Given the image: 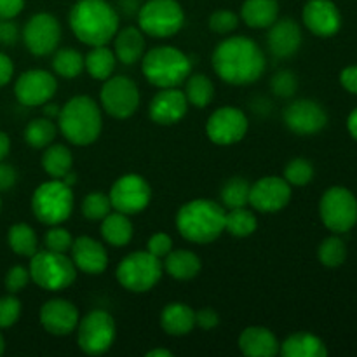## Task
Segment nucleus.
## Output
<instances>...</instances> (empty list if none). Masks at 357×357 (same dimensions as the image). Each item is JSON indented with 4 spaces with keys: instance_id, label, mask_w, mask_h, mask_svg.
<instances>
[{
    "instance_id": "1",
    "label": "nucleus",
    "mask_w": 357,
    "mask_h": 357,
    "mask_svg": "<svg viewBox=\"0 0 357 357\" xmlns=\"http://www.w3.org/2000/svg\"><path fill=\"white\" fill-rule=\"evenodd\" d=\"M213 68L216 75L232 86H248L264 75L265 54L251 38L229 37L220 42L213 52Z\"/></svg>"
},
{
    "instance_id": "2",
    "label": "nucleus",
    "mask_w": 357,
    "mask_h": 357,
    "mask_svg": "<svg viewBox=\"0 0 357 357\" xmlns=\"http://www.w3.org/2000/svg\"><path fill=\"white\" fill-rule=\"evenodd\" d=\"M68 21L73 35L91 47L107 45L119 31V14L107 0H77Z\"/></svg>"
},
{
    "instance_id": "3",
    "label": "nucleus",
    "mask_w": 357,
    "mask_h": 357,
    "mask_svg": "<svg viewBox=\"0 0 357 357\" xmlns=\"http://www.w3.org/2000/svg\"><path fill=\"white\" fill-rule=\"evenodd\" d=\"M225 208L211 199L185 202L176 215L181 237L195 244H209L225 232Z\"/></svg>"
},
{
    "instance_id": "4",
    "label": "nucleus",
    "mask_w": 357,
    "mask_h": 357,
    "mask_svg": "<svg viewBox=\"0 0 357 357\" xmlns=\"http://www.w3.org/2000/svg\"><path fill=\"white\" fill-rule=\"evenodd\" d=\"M58 128L72 145H91L100 138L103 128L100 107L89 96L72 98L59 110Z\"/></svg>"
},
{
    "instance_id": "5",
    "label": "nucleus",
    "mask_w": 357,
    "mask_h": 357,
    "mask_svg": "<svg viewBox=\"0 0 357 357\" xmlns=\"http://www.w3.org/2000/svg\"><path fill=\"white\" fill-rule=\"evenodd\" d=\"M142 72L145 79L159 89L178 87L190 75L192 63L178 47L159 45L143 54Z\"/></svg>"
},
{
    "instance_id": "6",
    "label": "nucleus",
    "mask_w": 357,
    "mask_h": 357,
    "mask_svg": "<svg viewBox=\"0 0 357 357\" xmlns=\"http://www.w3.org/2000/svg\"><path fill=\"white\" fill-rule=\"evenodd\" d=\"M31 211L44 225H61L73 211L72 187L58 178L38 185L31 195Z\"/></svg>"
},
{
    "instance_id": "7",
    "label": "nucleus",
    "mask_w": 357,
    "mask_h": 357,
    "mask_svg": "<svg viewBox=\"0 0 357 357\" xmlns=\"http://www.w3.org/2000/svg\"><path fill=\"white\" fill-rule=\"evenodd\" d=\"M30 279L45 291H63L77 279V267L66 253L37 251L30 260Z\"/></svg>"
},
{
    "instance_id": "8",
    "label": "nucleus",
    "mask_w": 357,
    "mask_h": 357,
    "mask_svg": "<svg viewBox=\"0 0 357 357\" xmlns=\"http://www.w3.org/2000/svg\"><path fill=\"white\" fill-rule=\"evenodd\" d=\"M162 260L153 257L149 251H136L128 255L117 265L115 278L119 284L131 293H145L155 288L162 278Z\"/></svg>"
},
{
    "instance_id": "9",
    "label": "nucleus",
    "mask_w": 357,
    "mask_h": 357,
    "mask_svg": "<svg viewBox=\"0 0 357 357\" xmlns=\"http://www.w3.org/2000/svg\"><path fill=\"white\" fill-rule=\"evenodd\" d=\"M139 30L153 38H169L185 24L183 7L176 0H149L138 13Z\"/></svg>"
},
{
    "instance_id": "10",
    "label": "nucleus",
    "mask_w": 357,
    "mask_h": 357,
    "mask_svg": "<svg viewBox=\"0 0 357 357\" xmlns=\"http://www.w3.org/2000/svg\"><path fill=\"white\" fill-rule=\"evenodd\" d=\"M115 321L107 310L94 309L77 324V344L87 356H101L115 342Z\"/></svg>"
},
{
    "instance_id": "11",
    "label": "nucleus",
    "mask_w": 357,
    "mask_h": 357,
    "mask_svg": "<svg viewBox=\"0 0 357 357\" xmlns=\"http://www.w3.org/2000/svg\"><path fill=\"white\" fill-rule=\"evenodd\" d=\"M321 220L331 232H349L357 223V201L345 187H331L324 192L319 204Z\"/></svg>"
},
{
    "instance_id": "12",
    "label": "nucleus",
    "mask_w": 357,
    "mask_h": 357,
    "mask_svg": "<svg viewBox=\"0 0 357 357\" xmlns=\"http://www.w3.org/2000/svg\"><path fill=\"white\" fill-rule=\"evenodd\" d=\"M101 107L110 117L129 119L136 114L139 107V89L135 80L124 75L108 77L103 80L100 93Z\"/></svg>"
},
{
    "instance_id": "13",
    "label": "nucleus",
    "mask_w": 357,
    "mask_h": 357,
    "mask_svg": "<svg viewBox=\"0 0 357 357\" xmlns=\"http://www.w3.org/2000/svg\"><path fill=\"white\" fill-rule=\"evenodd\" d=\"M108 197L115 211L128 216L138 215L152 201V188L145 178L136 173H129L112 185Z\"/></svg>"
},
{
    "instance_id": "14",
    "label": "nucleus",
    "mask_w": 357,
    "mask_h": 357,
    "mask_svg": "<svg viewBox=\"0 0 357 357\" xmlns=\"http://www.w3.org/2000/svg\"><path fill=\"white\" fill-rule=\"evenodd\" d=\"M250 122L243 110L234 107H222L209 115L206 122V135L216 145H234L246 136Z\"/></svg>"
},
{
    "instance_id": "15",
    "label": "nucleus",
    "mask_w": 357,
    "mask_h": 357,
    "mask_svg": "<svg viewBox=\"0 0 357 357\" xmlns=\"http://www.w3.org/2000/svg\"><path fill=\"white\" fill-rule=\"evenodd\" d=\"M23 40L33 56L52 54L61 40V24L49 13L35 14L24 24Z\"/></svg>"
},
{
    "instance_id": "16",
    "label": "nucleus",
    "mask_w": 357,
    "mask_h": 357,
    "mask_svg": "<svg viewBox=\"0 0 357 357\" xmlns=\"http://www.w3.org/2000/svg\"><path fill=\"white\" fill-rule=\"evenodd\" d=\"M58 82L47 70H28L21 73L14 86L17 101L24 107H40L52 100Z\"/></svg>"
},
{
    "instance_id": "17",
    "label": "nucleus",
    "mask_w": 357,
    "mask_h": 357,
    "mask_svg": "<svg viewBox=\"0 0 357 357\" xmlns=\"http://www.w3.org/2000/svg\"><path fill=\"white\" fill-rule=\"evenodd\" d=\"M291 201V185L281 176H265L251 185L250 204L257 211L275 213Z\"/></svg>"
},
{
    "instance_id": "18",
    "label": "nucleus",
    "mask_w": 357,
    "mask_h": 357,
    "mask_svg": "<svg viewBox=\"0 0 357 357\" xmlns=\"http://www.w3.org/2000/svg\"><path fill=\"white\" fill-rule=\"evenodd\" d=\"M328 115L324 108L312 100H296L284 110V124L298 136L317 135L324 129Z\"/></svg>"
},
{
    "instance_id": "19",
    "label": "nucleus",
    "mask_w": 357,
    "mask_h": 357,
    "mask_svg": "<svg viewBox=\"0 0 357 357\" xmlns=\"http://www.w3.org/2000/svg\"><path fill=\"white\" fill-rule=\"evenodd\" d=\"M79 321V310L68 300L52 298L45 302L40 309V324L47 333L56 335V337L73 333Z\"/></svg>"
},
{
    "instance_id": "20",
    "label": "nucleus",
    "mask_w": 357,
    "mask_h": 357,
    "mask_svg": "<svg viewBox=\"0 0 357 357\" xmlns=\"http://www.w3.org/2000/svg\"><path fill=\"white\" fill-rule=\"evenodd\" d=\"M187 110L188 101L183 91L176 89V87H166L152 98L149 115L155 124L173 126L187 115Z\"/></svg>"
},
{
    "instance_id": "21",
    "label": "nucleus",
    "mask_w": 357,
    "mask_h": 357,
    "mask_svg": "<svg viewBox=\"0 0 357 357\" xmlns=\"http://www.w3.org/2000/svg\"><path fill=\"white\" fill-rule=\"evenodd\" d=\"M302 16L305 26L317 37H331L340 30V10L331 0H309Z\"/></svg>"
},
{
    "instance_id": "22",
    "label": "nucleus",
    "mask_w": 357,
    "mask_h": 357,
    "mask_svg": "<svg viewBox=\"0 0 357 357\" xmlns=\"http://www.w3.org/2000/svg\"><path fill=\"white\" fill-rule=\"evenodd\" d=\"M70 253H72V261L77 271L84 272V274L100 275L103 274L108 265L107 250L100 241L93 239V237L82 236L73 239Z\"/></svg>"
},
{
    "instance_id": "23",
    "label": "nucleus",
    "mask_w": 357,
    "mask_h": 357,
    "mask_svg": "<svg viewBox=\"0 0 357 357\" xmlns=\"http://www.w3.org/2000/svg\"><path fill=\"white\" fill-rule=\"evenodd\" d=\"M267 45L268 51L275 58H289L302 45V28L295 20H289V17L278 20L272 26H268Z\"/></svg>"
},
{
    "instance_id": "24",
    "label": "nucleus",
    "mask_w": 357,
    "mask_h": 357,
    "mask_svg": "<svg viewBox=\"0 0 357 357\" xmlns=\"http://www.w3.org/2000/svg\"><path fill=\"white\" fill-rule=\"evenodd\" d=\"M278 337L268 328L250 326L241 333L239 349L248 357H272L279 354Z\"/></svg>"
},
{
    "instance_id": "25",
    "label": "nucleus",
    "mask_w": 357,
    "mask_h": 357,
    "mask_svg": "<svg viewBox=\"0 0 357 357\" xmlns=\"http://www.w3.org/2000/svg\"><path fill=\"white\" fill-rule=\"evenodd\" d=\"M145 35L139 28L128 26L115 33V56L122 65H135L145 54Z\"/></svg>"
},
{
    "instance_id": "26",
    "label": "nucleus",
    "mask_w": 357,
    "mask_h": 357,
    "mask_svg": "<svg viewBox=\"0 0 357 357\" xmlns=\"http://www.w3.org/2000/svg\"><path fill=\"white\" fill-rule=\"evenodd\" d=\"M160 328L171 337H183L195 328V310L185 303H169L160 312Z\"/></svg>"
},
{
    "instance_id": "27",
    "label": "nucleus",
    "mask_w": 357,
    "mask_h": 357,
    "mask_svg": "<svg viewBox=\"0 0 357 357\" xmlns=\"http://www.w3.org/2000/svg\"><path fill=\"white\" fill-rule=\"evenodd\" d=\"M241 17L250 28H268L278 21V0H244L241 7Z\"/></svg>"
},
{
    "instance_id": "28",
    "label": "nucleus",
    "mask_w": 357,
    "mask_h": 357,
    "mask_svg": "<svg viewBox=\"0 0 357 357\" xmlns=\"http://www.w3.org/2000/svg\"><path fill=\"white\" fill-rule=\"evenodd\" d=\"M284 357H326L328 349L319 337L312 333H295L286 338L279 347Z\"/></svg>"
},
{
    "instance_id": "29",
    "label": "nucleus",
    "mask_w": 357,
    "mask_h": 357,
    "mask_svg": "<svg viewBox=\"0 0 357 357\" xmlns=\"http://www.w3.org/2000/svg\"><path fill=\"white\" fill-rule=\"evenodd\" d=\"M164 268H166L167 275L176 281H190V279L197 278L201 272L202 264L201 258L188 250H178L171 251L166 258H164Z\"/></svg>"
},
{
    "instance_id": "30",
    "label": "nucleus",
    "mask_w": 357,
    "mask_h": 357,
    "mask_svg": "<svg viewBox=\"0 0 357 357\" xmlns=\"http://www.w3.org/2000/svg\"><path fill=\"white\" fill-rule=\"evenodd\" d=\"M101 236L114 248L128 246L132 239V223L124 213H108L101 220Z\"/></svg>"
},
{
    "instance_id": "31",
    "label": "nucleus",
    "mask_w": 357,
    "mask_h": 357,
    "mask_svg": "<svg viewBox=\"0 0 357 357\" xmlns=\"http://www.w3.org/2000/svg\"><path fill=\"white\" fill-rule=\"evenodd\" d=\"M117 56L107 45H94L84 58V68L96 80H107L114 75Z\"/></svg>"
},
{
    "instance_id": "32",
    "label": "nucleus",
    "mask_w": 357,
    "mask_h": 357,
    "mask_svg": "<svg viewBox=\"0 0 357 357\" xmlns=\"http://www.w3.org/2000/svg\"><path fill=\"white\" fill-rule=\"evenodd\" d=\"M73 166V155L65 145H49L45 146V152L42 155V167H44L45 173L51 178H58L61 180L66 173L72 171Z\"/></svg>"
},
{
    "instance_id": "33",
    "label": "nucleus",
    "mask_w": 357,
    "mask_h": 357,
    "mask_svg": "<svg viewBox=\"0 0 357 357\" xmlns=\"http://www.w3.org/2000/svg\"><path fill=\"white\" fill-rule=\"evenodd\" d=\"M183 93L187 96L188 105L195 108H206L213 101V96H215V86H213L209 77L202 75V73H195V75L187 77Z\"/></svg>"
},
{
    "instance_id": "34",
    "label": "nucleus",
    "mask_w": 357,
    "mask_h": 357,
    "mask_svg": "<svg viewBox=\"0 0 357 357\" xmlns=\"http://www.w3.org/2000/svg\"><path fill=\"white\" fill-rule=\"evenodd\" d=\"M7 241H9L10 250L20 257H33L38 251V241L37 234L26 223H16L9 229L7 234Z\"/></svg>"
},
{
    "instance_id": "35",
    "label": "nucleus",
    "mask_w": 357,
    "mask_h": 357,
    "mask_svg": "<svg viewBox=\"0 0 357 357\" xmlns=\"http://www.w3.org/2000/svg\"><path fill=\"white\" fill-rule=\"evenodd\" d=\"M258 220L253 211L244 208L229 209L225 215V230L234 237H250L257 232Z\"/></svg>"
},
{
    "instance_id": "36",
    "label": "nucleus",
    "mask_w": 357,
    "mask_h": 357,
    "mask_svg": "<svg viewBox=\"0 0 357 357\" xmlns=\"http://www.w3.org/2000/svg\"><path fill=\"white\" fill-rule=\"evenodd\" d=\"M56 132H58V128L54 126L52 119H33L24 128V139L31 149H45L54 142Z\"/></svg>"
},
{
    "instance_id": "37",
    "label": "nucleus",
    "mask_w": 357,
    "mask_h": 357,
    "mask_svg": "<svg viewBox=\"0 0 357 357\" xmlns=\"http://www.w3.org/2000/svg\"><path fill=\"white\" fill-rule=\"evenodd\" d=\"M250 190L251 183L241 176H234L225 181L222 187L220 197H222V204L225 209H236L244 208L250 204Z\"/></svg>"
},
{
    "instance_id": "38",
    "label": "nucleus",
    "mask_w": 357,
    "mask_h": 357,
    "mask_svg": "<svg viewBox=\"0 0 357 357\" xmlns=\"http://www.w3.org/2000/svg\"><path fill=\"white\" fill-rule=\"evenodd\" d=\"M52 68L63 79H75L84 70V56L73 47L58 49L52 58Z\"/></svg>"
},
{
    "instance_id": "39",
    "label": "nucleus",
    "mask_w": 357,
    "mask_h": 357,
    "mask_svg": "<svg viewBox=\"0 0 357 357\" xmlns=\"http://www.w3.org/2000/svg\"><path fill=\"white\" fill-rule=\"evenodd\" d=\"M108 213H112V202L103 192H93L82 201V215L89 222H101Z\"/></svg>"
},
{
    "instance_id": "40",
    "label": "nucleus",
    "mask_w": 357,
    "mask_h": 357,
    "mask_svg": "<svg viewBox=\"0 0 357 357\" xmlns=\"http://www.w3.org/2000/svg\"><path fill=\"white\" fill-rule=\"evenodd\" d=\"M319 260L326 267H340L347 258V248L340 237H328L319 246Z\"/></svg>"
},
{
    "instance_id": "41",
    "label": "nucleus",
    "mask_w": 357,
    "mask_h": 357,
    "mask_svg": "<svg viewBox=\"0 0 357 357\" xmlns=\"http://www.w3.org/2000/svg\"><path fill=\"white\" fill-rule=\"evenodd\" d=\"M282 178L293 187H303V185L312 181L314 166L310 164V160L303 159V157H296V159L289 160L288 166L284 167V176Z\"/></svg>"
},
{
    "instance_id": "42",
    "label": "nucleus",
    "mask_w": 357,
    "mask_h": 357,
    "mask_svg": "<svg viewBox=\"0 0 357 357\" xmlns=\"http://www.w3.org/2000/svg\"><path fill=\"white\" fill-rule=\"evenodd\" d=\"M44 243L45 250L56 251V253H68L73 244V237L66 229H61L59 225H52L45 232Z\"/></svg>"
},
{
    "instance_id": "43",
    "label": "nucleus",
    "mask_w": 357,
    "mask_h": 357,
    "mask_svg": "<svg viewBox=\"0 0 357 357\" xmlns=\"http://www.w3.org/2000/svg\"><path fill=\"white\" fill-rule=\"evenodd\" d=\"M239 26V16L234 10L220 9L209 16V28L218 35L232 33Z\"/></svg>"
},
{
    "instance_id": "44",
    "label": "nucleus",
    "mask_w": 357,
    "mask_h": 357,
    "mask_svg": "<svg viewBox=\"0 0 357 357\" xmlns=\"http://www.w3.org/2000/svg\"><path fill=\"white\" fill-rule=\"evenodd\" d=\"M271 89L279 98H291L298 89V79L289 70H281L271 79Z\"/></svg>"
},
{
    "instance_id": "45",
    "label": "nucleus",
    "mask_w": 357,
    "mask_h": 357,
    "mask_svg": "<svg viewBox=\"0 0 357 357\" xmlns=\"http://www.w3.org/2000/svg\"><path fill=\"white\" fill-rule=\"evenodd\" d=\"M21 316V302L10 293L0 298V328H10Z\"/></svg>"
},
{
    "instance_id": "46",
    "label": "nucleus",
    "mask_w": 357,
    "mask_h": 357,
    "mask_svg": "<svg viewBox=\"0 0 357 357\" xmlns=\"http://www.w3.org/2000/svg\"><path fill=\"white\" fill-rule=\"evenodd\" d=\"M28 281H30V271L21 265H16V267L9 268L6 275V289L9 293H20L21 289L26 288Z\"/></svg>"
},
{
    "instance_id": "47",
    "label": "nucleus",
    "mask_w": 357,
    "mask_h": 357,
    "mask_svg": "<svg viewBox=\"0 0 357 357\" xmlns=\"http://www.w3.org/2000/svg\"><path fill=\"white\" fill-rule=\"evenodd\" d=\"M146 251L152 253L153 257L162 260V258H166L167 255L173 251V239L164 232L153 234V236L149 239V243H146Z\"/></svg>"
},
{
    "instance_id": "48",
    "label": "nucleus",
    "mask_w": 357,
    "mask_h": 357,
    "mask_svg": "<svg viewBox=\"0 0 357 357\" xmlns=\"http://www.w3.org/2000/svg\"><path fill=\"white\" fill-rule=\"evenodd\" d=\"M218 324H220V316L216 310L201 309L199 312H195V326L209 331V330H215Z\"/></svg>"
},
{
    "instance_id": "49",
    "label": "nucleus",
    "mask_w": 357,
    "mask_h": 357,
    "mask_svg": "<svg viewBox=\"0 0 357 357\" xmlns=\"http://www.w3.org/2000/svg\"><path fill=\"white\" fill-rule=\"evenodd\" d=\"M20 37L17 24L13 20H0V44L14 45Z\"/></svg>"
},
{
    "instance_id": "50",
    "label": "nucleus",
    "mask_w": 357,
    "mask_h": 357,
    "mask_svg": "<svg viewBox=\"0 0 357 357\" xmlns=\"http://www.w3.org/2000/svg\"><path fill=\"white\" fill-rule=\"evenodd\" d=\"M17 173L13 166L0 160V192H7L16 185Z\"/></svg>"
},
{
    "instance_id": "51",
    "label": "nucleus",
    "mask_w": 357,
    "mask_h": 357,
    "mask_svg": "<svg viewBox=\"0 0 357 357\" xmlns=\"http://www.w3.org/2000/svg\"><path fill=\"white\" fill-rule=\"evenodd\" d=\"M24 0H0V20H13L23 10Z\"/></svg>"
},
{
    "instance_id": "52",
    "label": "nucleus",
    "mask_w": 357,
    "mask_h": 357,
    "mask_svg": "<svg viewBox=\"0 0 357 357\" xmlns=\"http://www.w3.org/2000/svg\"><path fill=\"white\" fill-rule=\"evenodd\" d=\"M340 82L349 93L357 94V66H347L342 70L340 73Z\"/></svg>"
},
{
    "instance_id": "53",
    "label": "nucleus",
    "mask_w": 357,
    "mask_h": 357,
    "mask_svg": "<svg viewBox=\"0 0 357 357\" xmlns=\"http://www.w3.org/2000/svg\"><path fill=\"white\" fill-rule=\"evenodd\" d=\"M13 73H14L13 59H10L7 54H3V52H0V87L10 82Z\"/></svg>"
},
{
    "instance_id": "54",
    "label": "nucleus",
    "mask_w": 357,
    "mask_h": 357,
    "mask_svg": "<svg viewBox=\"0 0 357 357\" xmlns=\"http://www.w3.org/2000/svg\"><path fill=\"white\" fill-rule=\"evenodd\" d=\"M9 150H10L9 136H7L3 131H0V160H3L7 155H9Z\"/></svg>"
},
{
    "instance_id": "55",
    "label": "nucleus",
    "mask_w": 357,
    "mask_h": 357,
    "mask_svg": "<svg viewBox=\"0 0 357 357\" xmlns=\"http://www.w3.org/2000/svg\"><path fill=\"white\" fill-rule=\"evenodd\" d=\"M347 128L349 132L352 135V138L357 139V108L349 115V121H347Z\"/></svg>"
},
{
    "instance_id": "56",
    "label": "nucleus",
    "mask_w": 357,
    "mask_h": 357,
    "mask_svg": "<svg viewBox=\"0 0 357 357\" xmlns=\"http://www.w3.org/2000/svg\"><path fill=\"white\" fill-rule=\"evenodd\" d=\"M59 110H61V108L58 107V105L56 103H45V107H44V112H45V117L47 119H51V117H58L59 115Z\"/></svg>"
},
{
    "instance_id": "57",
    "label": "nucleus",
    "mask_w": 357,
    "mask_h": 357,
    "mask_svg": "<svg viewBox=\"0 0 357 357\" xmlns=\"http://www.w3.org/2000/svg\"><path fill=\"white\" fill-rule=\"evenodd\" d=\"M146 357H173V352L167 349H153V351L146 352Z\"/></svg>"
},
{
    "instance_id": "58",
    "label": "nucleus",
    "mask_w": 357,
    "mask_h": 357,
    "mask_svg": "<svg viewBox=\"0 0 357 357\" xmlns=\"http://www.w3.org/2000/svg\"><path fill=\"white\" fill-rule=\"evenodd\" d=\"M3 349H6V342H3V337L0 335V356L3 354Z\"/></svg>"
},
{
    "instance_id": "59",
    "label": "nucleus",
    "mask_w": 357,
    "mask_h": 357,
    "mask_svg": "<svg viewBox=\"0 0 357 357\" xmlns=\"http://www.w3.org/2000/svg\"><path fill=\"white\" fill-rule=\"evenodd\" d=\"M0 209H2V201H0Z\"/></svg>"
}]
</instances>
